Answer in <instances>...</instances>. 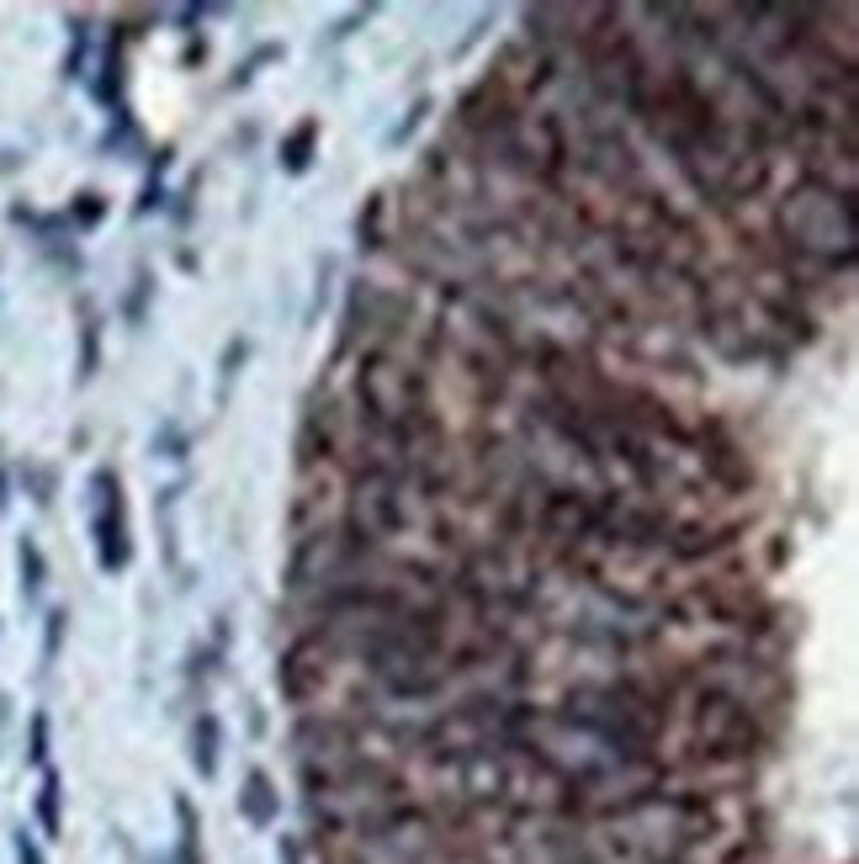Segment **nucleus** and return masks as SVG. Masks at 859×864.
Here are the masks:
<instances>
[{
    "mask_svg": "<svg viewBox=\"0 0 859 864\" xmlns=\"http://www.w3.org/2000/svg\"><path fill=\"white\" fill-rule=\"evenodd\" d=\"M774 239L796 255L801 266L823 270V276H849L855 270V191H838L823 180L796 176V186H785L774 197L770 212Z\"/></svg>",
    "mask_w": 859,
    "mask_h": 864,
    "instance_id": "f257e3e1",
    "label": "nucleus"
},
{
    "mask_svg": "<svg viewBox=\"0 0 859 864\" xmlns=\"http://www.w3.org/2000/svg\"><path fill=\"white\" fill-rule=\"evenodd\" d=\"M436 403V372L419 366L404 351H356L351 366V403L345 419L351 424H387V419H404L415 409Z\"/></svg>",
    "mask_w": 859,
    "mask_h": 864,
    "instance_id": "f03ea898",
    "label": "nucleus"
},
{
    "mask_svg": "<svg viewBox=\"0 0 859 864\" xmlns=\"http://www.w3.org/2000/svg\"><path fill=\"white\" fill-rule=\"evenodd\" d=\"M276 860H282V864H302V843H297V838H282Z\"/></svg>",
    "mask_w": 859,
    "mask_h": 864,
    "instance_id": "412c9836",
    "label": "nucleus"
},
{
    "mask_svg": "<svg viewBox=\"0 0 859 864\" xmlns=\"http://www.w3.org/2000/svg\"><path fill=\"white\" fill-rule=\"evenodd\" d=\"M16 864H43V854H37V843L27 833H16Z\"/></svg>",
    "mask_w": 859,
    "mask_h": 864,
    "instance_id": "aec40b11",
    "label": "nucleus"
},
{
    "mask_svg": "<svg viewBox=\"0 0 859 864\" xmlns=\"http://www.w3.org/2000/svg\"><path fill=\"white\" fill-rule=\"evenodd\" d=\"M32 764H48V716L37 711L32 716V747H27Z\"/></svg>",
    "mask_w": 859,
    "mask_h": 864,
    "instance_id": "a211bd4d",
    "label": "nucleus"
},
{
    "mask_svg": "<svg viewBox=\"0 0 859 864\" xmlns=\"http://www.w3.org/2000/svg\"><path fill=\"white\" fill-rule=\"evenodd\" d=\"M191 769L202 779L218 775V758H223V727H218V716L212 711H197V721H191Z\"/></svg>",
    "mask_w": 859,
    "mask_h": 864,
    "instance_id": "1a4fd4ad",
    "label": "nucleus"
},
{
    "mask_svg": "<svg viewBox=\"0 0 859 864\" xmlns=\"http://www.w3.org/2000/svg\"><path fill=\"white\" fill-rule=\"evenodd\" d=\"M11 509V483H5V467H0V514Z\"/></svg>",
    "mask_w": 859,
    "mask_h": 864,
    "instance_id": "4be33fe9",
    "label": "nucleus"
},
{
    "mask_svg": "<svg viewBox=\"0 0 859 864\" xmlns=\"http://www.w3.org/2000/svg\"><path fill=\"white\" fill-rule=\"evenodd\" d=\"M176 822H180L176 864H202V817H197V806L186 796H176Z\"/></svg>",
    "mask_w": 859,
    "mask_h": 864,
    "instance_id": "ddd939ff",
    "label": "nucleus"
},
{
    "mask_svg": "<svg viewBox=\"0 0 859 864\" xmlns=\"http://www.w3.org/2000/svg\"><path fill=\"white\" fill-rule=\"evenodd\" d=\"M387 212H393V197H387V191H372V197H366V208H361V218H356L361 255H377V250H387Z\"/></svg>",
    "mask_w": 859,
    "mask_h": 864,
    "instance_id": "9d476101",
    "label": "nucleus"
},
{
    "mask_svg": "<svg viewBox=\"0 0 859 864\" xmlns=\"http://www.w3.org/2000/svg\"><path fill=\"white\" fill-rule=\"evenodd\" d=\"M69 27H75V48H69V59H64V75H80V64H86V16H75Z\"/></svg>",
    "mask_w": 859,
    "mask_h": 864,
    "instance_id": "6ab92c4d",
    "label": "nucleus"
},
{
    "mask_svg": "<svg viewBox=\"0 0 859 864\" xmlns=\"http://www.w3.org/2000/svg\"><path fill=\"white\" fill-rule=\"evenodd\" d=\"M239 811H244V822H250V828H271V822H276V811H282V796H276V785H271L266 769H250V775H244V790H239Z\"/></svg>",
    "mask_w": 859,
    "mask_h": 864,
    "instance_id": "6e6552de",
    "label": "nucleus"
},
{
    "mask_svg": "<svg viewBox=\"0 0 859 864\" xmlns=\"http://www.w3.org/2000/svg\"><path fill=\"white\" fill-rule=\"evenodd\" d=\"M59 806H64L59 775H54V769H48V775H43V790H37V828H43V833H48V838H59V828H64Z\"/></svg>",
    "mask_w": 859,
    "mask_h": 864,
    "instance_id": "4468645a",
    "label": "nucleus"
},
{
    "mask_svg": "<svg viewBox=\"0 0 859 864\" xmlns=\"http://www.w3.org/2000/svg\"><path fill=\"white\" fill-rule=\"evenodd\" d=\"M90 541H96V563L107 573H122L133 563V536H128V499H122V477L112 467L90 473Z\"/></svg>",
    "mask_w": 859,
    "mask_h": 864,
    "instance_id": "20e7f679",
    "label": "nucleus"
},
{
    "mask_svg": "<svg viewBox=\"0 0 859 864\" xmlns=\"http://www.w3.org/2000/svg\"><path fill=\"white\" fill-rule=\"evenodd\" d=\"M748 536V525L733 520V525H722V520H706V514H695V520H674V531L663 541V557L680 567H695V563H716V557H727L733 546H742Z\"/></svg>",
    "mask_w": 859,
    "mask_h": 864,
    "instance_id": "0eeeda50",
    "label": "nucleus"
},
{
    "mask_svg": "<svg viewBox=\"0 0 859 864\" xmlns=\"http://www.w3.org/2000/svg\"><path fill=\"white\" fill-rule=\"evenodd\" d=\"M16 567H22V599H27V605H37L43 584H48V563H43V546H37L32 536L16 541Z\"/></svg>",
    "mask_w": 859,
    "mask_h": 864,
    "instance_id": "f8f14e48",
    "label": "nucleus"
},
{
    "mask_svg": "<svg viewBox=\"0 0 859 864\" xmlns=\"http://www.w3.org/2000/svg\"><path fill=\"white\" fill-rule=\"evenodd\" d=\"M334 668H340V657L329 653L324 631L308 627L287 642V653L276 663V685H282V695H287L293 706H313V700L324 695V685L334 679Z\"/></svg>",
    "mask_w": 859,
    "mask_h": 864,
    "instance_id": "423d86ee",
    "label": "nucleus"
},
{
    "mask_svg": "<svg viewBox=\"0 0 859 864\" xmlns=\"http://www.w3.org/2000/svg\"><path fill=\"white\" fill-rule=\"evenodd\" d=\"M64 627H69V610H48V631H43V668L59 657L64 647Z\"/></svg>",
    "mask_w": 859,
    "mask_h": 864,
    "instance_id": "dca6fc26",
    "label": "nucleus"
},
{
    "mask_svg": "<svg viewBox=\"0 0 859 864\" xmlns=\"http://www.w3.org/2000/svg\"><path fill=\"white\" fill-rule=\"evenodd\" d=\"M345 435H351V419H345V403L340 398H308L302 409V424H297V441H293V462H297V477L308 473H329L340 467V451H345Z\"/></svg>",
    "mask_w": 859,
    "mask_h": 864,
    "instance_id": "39448f33",
    "label": "nucleus"
},
{
    "mask_svg": "<svg viewBox=\"0 0 859 864\" xmlns=\"http://www.w3.org/2000/svg\"><path fill=\"white\" fill-rule=\"evenodd\" d=\"M96 361H101V329H96V319L86 313V324H80V383L96 377Z\"/></svg>",
    "mask_w": 859,
    "mask_h": 864,
    "instance_id": "2eb2a0df",
    "label": "nucleus"
},
{
    "mask_svg": "<svg viewBox=\"0 0 859 864\" xmlns=\"http://www.w3.org/2000/svg\"><path fill=\"white\" fill-rule=\"evenodd\" d=\"M340 520H351L377 546H393V541L425 531L430 509L419 505L415 483H404L398 473H383V467H340Z\"/></svg>",
    "mask_w": 859,
    "mask_h": 864,
    "instance_id": "7ed1b4c3",
    "label": "nucleus"
},
{
    "mask_svg": "<svg viewBox=\"0 0 859 864\" xmlns=\"http://www.w3.org/2000/svg\"><path fill=\"white\" fill-rule=\"evenodd\" d=\"M75 223H80V229H90V223H101V212H107V202H101V191H80V197H75Z\"/></svg>",
    "mask_w": 859,
    "mask_h": 864,
    "instance_id": "f3484780",
    "label": "nucleus"
},
{
    "mask_svg": "<svg viewBox=\"0 0 859 864\" xmlns=\"http://www.w3.org/2000/svg\"><path fill=\"white\" fill-rule=\"evenodd\" d=\"M313 149H319V118H302L293 133L282 139V170H287V176H302V170L313 165Z\"/></svg>",
    "mask_w": 859,
    "mask_h": 864,
    "instance_id": "9b49d317",
    "label": "nucleus"
}]
</instances>
